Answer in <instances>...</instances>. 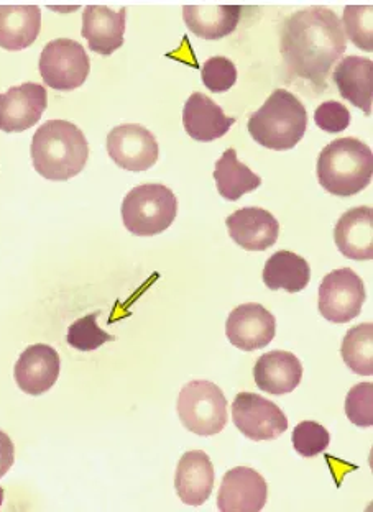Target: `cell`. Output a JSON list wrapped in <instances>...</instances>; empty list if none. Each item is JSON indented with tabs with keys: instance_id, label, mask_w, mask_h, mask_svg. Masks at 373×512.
Returning <instances> with one entry per match:
<instances>
[{
	"instance_id": "cell-14",
	"label": "cell",
	"mask_w": 373,
	"mask_h": 512,
	"mask_svg": "<svg viewBox=\"0 0 373 512\" xmlns=\"http://www.w3.org/2000/svg\"><path fill=\"white\" fill-rule=\"evenodd\" d=\"M229 235L247 252H265L277 243L280 224L277 217L260 207H244L226 220Z\"/></svg>"
},
{
	"instance_id": "cell-25",
	"label": "cell",
	"mask_w": 373,
	"mask_h": 512,
	"mask_svg": "<svg viewBox=\"0 0 373 512\" xmlns=\"http://www.w3.org/2000/svg\"><path fill=\"white\" fill-rule=\"evenodd\" d=\"M217 191L227 201H239L240 197L260 188L262 178L250 171L249 166L242 165L234 148L224 151L214 168Z\"/></svg>"
},
{
	"instance_id": "cell-15",
	"label": "cell",
	"mask_w": 373,
	"mask_h": 512,
	"mask_svg": "<svg viewBox=\"0 0 373 512\" xmlns=\"http://www.w3.org/2000/svg\"><path fill=\"white\" fill-rule=\"evenodd\" d=\"M60 355L45 343L28 347L15 365V381L30 396H40L50 391L60 376Z\"/></svg>"
},
{
	"instance_id": "cell-4",
	"label": "cell",
	"mask_w": 373,
	"mask_h": 512,
	"mask_svg": "<svg viewBox=\"0 0 373 512\" xmlns=\"http://www.w3.org/2000/svg\"><path fill=\"white\" fill-rule=\"evenodd\" d=\"M308 128L303 102L285 89H277L249 119L255 142L268 150L286 151L301 142Z\"/></svg>"
},
{
	"instance_id": "cell-29",
	"label": "cell",
	"mask_w": 373,
	"mask_h": 512,
	"mask_svg": "<svg viewBox=\"0 0 373 512\" xmlns=\"http://www.w3.org/2000/svg\"><path fill=\"white\" fill-rule=\"evenodd\" d=\"M293 447L301 457L313 458L319 453H323L329 444H331V435L327 432L326 427L316 422L304 421L296 426L291 435Z\"/></svg>"
},
{
	"instance_id": "cell-34",
	"label": "cell",
	"mask_w": 373,
	"mask_h": 512,
	"mask_svg": "<svg viewBox=\"0 0 373 512\" xmlns=\"http://www.w3.org/2000/svg\"><path fill=\"white\" fill-rule=\"evenodd\" d=\"M2 503H4V490L0 488V508H2Z\"/></svg>"
},
{
	"instance_id": "cell-7",
	"label": "cell",
	"mask_w": 373,
	"mask_h": 512,
	"mask_svg": "<svg viewBox=\"0 0 373 512\" xmlns=\"http://www.w3.org/2000/svg\"><path fill=\"white\" fill-rule=\"evenodd\" d=\"M38 68L43 81L56 91H73L83 86L91 61L83 45L70 38H58L43 48Z\"/></svg>"
},
{
	"instance_id": "cell-21",
	"label": "cell",
	"mask_w": 373,
	"mask_h": 512,
	"mask_svg": "<svg viewBox=\"0 0 373 512\" xmlns=\"http://www.w3.org/2000/svg\"><path fill=\"white\" fill-rule=\"evenodd\" d=\"M336 83L342 99L362 109L365 115L372 114L373 61L362 56H346L334 69Z\"/></svg>"
},
{
	"instance_id": "cell-24",
	"label": "cell",
	"mask_w": 373,
	"mask_h": 512,
	"mask_svg": "<svg viewBox=\"0 0 373 512\" xmlns=\"http://www.w3.org/2000/svg\"><path fill=\"white\" fill-rule=\"evenodd\" d=\"M311 268L303 256L293 252L273 253L263 268V283L268 289H285L286 293H300L309 284Z\"/></svg>"
},
{
	"instance_id": "cell-23",
	"label": "cell",
	"mask_w": 373,
	"mask_h": 512,
	"mask_svg": "<svg viewBox=\"0 0 373 512\" xmlns=\"http://www.w3.org/2000/svg\"><path fill=\"white\" fill-rule=\"evenodd\" d=\"M239 5H185L183 17L189 32L204 40L229 37L239 25Z\"/></svg>"
},
{
	"instance_id": "cell-30",
	"label": "cell",
	"mask_w": 373,
	"mask_h": 512,
	"mask_svg": "<svg viewBox=\"0 0 373 512\" xmlns=\"http://www.w3.org/2000/svg\"><path fill=\"white\" fill-rule=\"evenodd\" d=\"M346 414L357 427L373 426V384L360 383L350 389L346 398Z\"/></svg>"
},
{
	"instance_id": "cell-17",
	"label": "cell",
	"mask_w": 373,
	"mask_h": 512,
	"mask_svg": "<svg viewBox=\"0 0 373 512\" xmlns=\"http://www.w3.org/2000/svg\"><path fill=\"white\" fill-rule=\"evenodd\" d=\"M234 124V117H227L224 110L203 92H193L186 101L183 125L196 142H214L224 137Z\"/></svg>"
},
{
	"instance_id": "cell-3",
	"label": "cell",
	"mask_w": 373,
	"mask_h": 512,
	"mask_svg": "<svg viewBox=\"0 0 373 512\" xmlns=\"http://www.w3.org/2000/svg\"><path fill=\"white\" fill-rule=\"evenodd\" d=\"M373 153L357 138H337L318 158V181L334 196L349 197L372 183Z\"/></svg>"
},
{
	"instance_id": "cell-1",
	"label": "cell",
	"mask_w": 373,
	"mask_h": 512,
	"mask_svg": "<svg viewBox=\"0 0 373 512\" xmlns=\"http://www.w3.org/2000/svg\"><path fill=\"white\" fill-rule=\"evenodd\" d=\"M346 48L341 19L326 7L295 12L281 28V55L288 73L306 79L318 91L326 87L332 66L341 60Z\"/></svg>"
},
{
	"instance_id": "cell-31",
	"label": "cell",
	"mask_w": 373,
	"mask_h": 512,
	"mask_svg": "<svg viewBox=\"0 0 373 512\" xmlns=\"http://www.w3.org/2000/svg\"><path fill=\"white\" fill-rule=\"evenodd\" d=\"M201 78L209 91L221 94L234 86L237 81V68L229 58L212 56L211 60L204 63L203 69H201Z\"/></svg>"
},
{
	"instance_id": "cell-13",
	"label": "cell",
	"mask_w": 373,
	"mask_h": 512,
	"mask_svg": "<svg viewBox=\"0 0 373 512\" xmlns=\"http://www.w3.org/2000/svg\"><path fill=\"white\" fill-rule=\"evenodd\" d=\"M267 481L258 471L237 467L222 478L217 508L221 512H258L267 504Z\"/></svg>"
},
{
	"instance_id": "cell-2",
	"label": "cell",
	"mask_w": 373,
	"mask_h": 512,
	"mask_svg": "<svg viewBox=\"0 0 373 512\" xmlns=\"http://www.w3.org/2000/svg\"><path fill=\"white\" fill-rule=\"evenodd\" d=\"M30 151L35 170L50 181H68L78 176L89 158L84 133L66 120H48L40 125Z\"/></svg>"
},
{
	"instance_id": "cell-27",
	"label": "cell",
	"mask_w": 373,
	"mask_h": 512,
	"mask_svg": "<svg viewBox=\"0 0 373 512\" xmlns=\"http://www.w3.org/2000/svg\"><path fill=\"white\" fill-rule=\"evenodd\" d=\"M372 5H349L344 10V33L357 48L373 51Z\"/></svg>"
},
{
	"instance_id": "cell-19",
	"label": "cell",
	"mask_w": 373,
	"mask_h": 512,
	"mask_svg": "<svg viewBox=\"0 0 373 512\" xmlns=\"http://www.w3.org/2000/svg\"><path fill=\"white\" fill-rule=\"evenodd\" d=\"M303 365L290 352L275 350L258 358L254 368V380L258 388L273 396H283L300 386Z\"/></svg>"
},
{
	"instance_id": "cell-6",
	"label": "cell",
	"mask_w": 373,
	"mask_h": 512,
	"mask_svg": "<svg viewBox=\"0 0 373 512\" xmlns=\"http://www.w3.org/2000/svg\"><path fill=\"white\" fill-rule=\"evenodd\" d=\"M181 424L201 437L221 434L227 426V399L211 381H191L178 398Z\"/></svg>"
},
{
	"instance_id": "cell-32",
	"label": "cell",
	"mask_w": 373,
	"mask_h": 512,
	"mask_svg": "<svg viewBox=\"0 0 373 512\" xmlns=\"http://www.w3.org/2000/svg\"><path fill=\"white\" fill-rule=\"evenodd\" d=\"M314 122L324 132L341 133L349 127L350 112L341 102H324L314 112Z\"/></svg>"
},
{
	"instance_id": "cell-16",
	"label": "cell",
	"mask_w": 373,
	"mask_h": 512,
	"mask_svg": "<svg viewBox=\"0 0 373 512\" xmlns=\"http://www.w3.org/2000/svg\"><path fill=\"white\" fill-rule=\"evenodd\" d=\"M127 9L114 12L102 5H89L83 12V35L97 55L111 56L124 45Z\"/></svg>"
},
{
	"instance_id": "cell-28",
	"label": "cell",
	"mask_w": 373,
	"mask_h": 512,
	"mask_svg": "<svg viewBox=\"0 0 373 512\" xmlns=\"http://www.w3.org/2000/svg\"><path fill=\"white\" fill-rule=\"evenodd\" d=\"M97 317H99V312L89 314L70 325L66 340L71 347L76 348L79 352H93L104 343L114 340L111 334H107L97 325Z\"/></svg>"
},
{
	"instance_id": "cell-8",
	"label": "cell",
	"mask_w": 373,
	"mask_h": 512,
	"mask_svg": "<svg viewBox=\"0 0 373 512\" xmlns=\"http://www.w3.org/2000/svg\"><path fill=\"white\" fill-rule=\"evenodd\" d=\"M364 302V281L350 268L332 271L319 286V312L332 324H346L355 319Z\"/></svg>"
},
{
	"instance_id": "cell-12",
	"label": "cell",
	"mask_w": 373,
	"mask_h": 512,
	"mask_svg": "<svg viewBox=\"0 0 373 512\" xmlns=\"http://www.w3.org/2000/svg\"><path fill=\"white\" fill-rule=\"evenodd\" d=\"M277 334V320L260 304L235 307L226 322V335L234 347L254 352L267 347Z\"/></svg>"
},
{
	"instance_id": "cell-10",
	"label": "cell",
	"mask_w": 373,
	"mask_h": 512,
	"mask_svg": "<svg viewBox=\"0 0 373 512\" xmlns=\"http://www.w3.org/2000/svg\"><path fill=\"white\" fill-rule=\"evenodd\" d=\"M107 153L120 168L134 173L150 170L160 156L157 138L142 125L125 124L107 135Z\"/></svg>"
},
{
	"instance_id": "cell-18",
	"label": "cell",
	"mask_w": 373,
	"mask_h": 512,
	"mask_svg": "<svg viewBox=\"0 0 373 512\" xmlns=\"http://www.w3.org/2000/svg\"><path fill=\"white\" fill-rule=\"evenodd\" d=\"M175 488L186 506H203L214 488L211 458L201 450L185 453L176 468Z\"/></svg>"
},
{
	"instance_id": "cell-11",
	"label": "cell",
	"mask_w": 373,
	"mask_h": 512,
	"mask_svg": "<svg viewBox=\"0 0 373 512\" xmlns=\"http://www.w3.org/2000/svg\"><path fill=\"white\" fill-rule=\"evenodd\" d=\"M48 94L37 83H25L10 87L0 94V130L7 133L25 132L42 119L47 110Z\"/></svg>"
},
{
	"instance_id": "cell-9",
	"label": "cell",
	"mask_w": 373,
	"mask_h": 512,
	"mask_svg": "<svg viewBox=\"0 0 373 512\" xmlns=\"http://www.w3.org/2000/svg\"><path fill=\"white\" fill-rule=\"evenodd\" d=\"M232 419L235 427L254 442L278 439L288 430V419L280 407L255 393L235 396Z\"/></svg>"
},
{
	"instance_id": "cell-33",
	"label": "cell",
	"mask_w": 373,
	"mask_h": 512,
	"mask_svg": "<svg viewBox=\"0 0 373 512\" xmlns=\"http://www.w3.org/2000/svg\"><path fill=\"white\" fill-rule=\"evenodd\" d=\"M15 462L14 442L10 440L9 435L0 430V478L7 475V471L12 468Z\"/></svg>"
},
{
	"instance_id": "cell-22",
	"label": "cell",
	"mask_w": 373,
	"mask_h": 512,
	"mask_svg": "<svg viewBox=\"0 0 373 512\" xmlns=\"http://www.w3.org/2000/svg\"><path fill=\"white\" fill-rule=\"evenodd\" d=\"M42 12L35 5H0V48L25 50L40 35Z\"/></svg>"
},
{
	"instance_id": "cell-20",
	"label": "cell",
	"mask_w": 373,
	"mask_h": 512,
	"mask_svg": "<svg viewBox=\"0 0 373 512\" xmlns=\"http://www.w3.org/2000/svg\"><path fill=\"white\" fill-rule=\"evenodd\" d=\"M334 240L342 255L350 260L373 258L372 207H354L342 214L334 229Z\"/></svg>"
},
{
	"instance_id": "cell-26",
	"label": "cell",
	"mask_w": 373,
	"mask_h": 512,
	"mask_svg": "<svg viewBox=\"0 0 373 512\" xmlns=\"http://www.w3.org/2000/svg\"><path fill=\"white\" fill-rule=\"evenodd\" d=\"M342 360L357 375H373V324H360L347 330L342 340Z\"/></svg>"
},
{
	"instance_id": "cell-5",
	"label": "cell",
	"mask_w": 373,
	"mask_h": 512,
	"mask_svg": "<svg viewBox=\"0 0 373 512\" xmlns=\"http://www.w3.org/2000/svg\"><path fill=\"white\" fill-rule=\"evenodd\" d=\"M178 214V201L163 184H142L125 196L122 220L130 234L153 237L170 229Z\"/></svg>"
}]
</instances>
